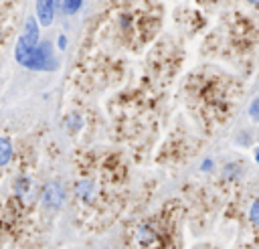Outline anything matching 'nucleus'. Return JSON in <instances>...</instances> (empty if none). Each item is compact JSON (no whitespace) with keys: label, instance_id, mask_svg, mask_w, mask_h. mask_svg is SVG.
<instances>
[{"label":"nucleus","instance_id":"f257e3e1","mask_svg":"<svg viewBox=\"0 0 259 249\" xmlns=\"http://www.w3.org/2000/svg\"><path fill=\"white\" fill-rule=\"evenodd\" d=\"M164 6L158 0H119L113 4V32L123 47L138 51L162 26Z\"/></svg>","mask_w":259,"mask_h":249},{"label":"nucleus","instance_id":"20e7f679","mask_svg":"<svg viewBox=\"0 0 259 249\" xmlns=\"http://www.w3.org/2000/svg\"><path fill=\"white\" fill-rule=\"evenodd\" d=\"M245 2H247L249 6H255V4H257V0H245Z\"/></svg>","mask_w":259,"mask_h":249},{"label":"nucleus","instance_id":"7ed1b4c3","mask_svg":"<svg viewBox=\"0 0 259 249\" xmlns=\"http://www.w3.org/2000/svg\"><path fill=\"white\" fill-rule=\"evenodd\" d=\"M12 158V144L6 138H0V168H4Z\"/></svg>","mask_w":259,"mask_h":249},{"label":"nucleus","instance_id":"f03ea898","mask_svg":"<svg viewBox=\"0 0 259 249\" xmlns=\"http://www.w3.org/2000/svg\"><path fill=\"white\" fill-rule=\"evenodd\" d=\"M194 85L192 99H196V105L202 109L204 115L210 117H225L231 111V105L235 101L233 97V83L225 75H204V77H192Z\"/></svg>","mask_w":259,"mask_h":249}]
</instances>
